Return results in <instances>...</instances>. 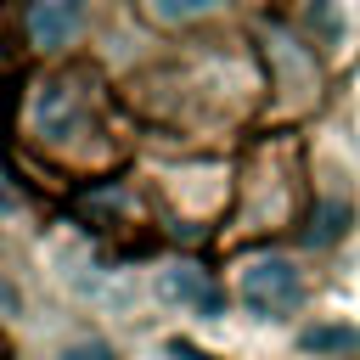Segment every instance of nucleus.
<instances>
[{
	"instance_id": "39448f33",
	"label": "nucleus",
	"mask_w": 360,
	"mask_h": 360,
	"mask_svg": "<svg viewBox=\"0 0 360 360\" xmlns=\"http://www.w3.org/2000/svg\"><path fill=\"white\" fill-rule=\"evenodd\" d=\"M56 360H118V349L101 343V338H79V343H68Z\"/></svg>"
},
{
	"instance_id": "f03ea898",
	"label": "nucleus",
	"mask_w": 360,
	"mask_h": 360,
	"mask_svg": "<svg viewBox=\"0 0 360 360\" xmlns=\"http://www.w3.org/2000/svg\"><path fill=\"white\" fill-rule=\"evenodd\" d=\"M22 28H28V39H34L39 51H56V45H68V39L79 34V6H68V0L28 6V11H22Z\"/></svg>"
},
{
	"instance_id": "423d86ee",
	"label": "nucleus",
	"mask_w": 360,
	"mask_h": 360,
	"mask_svg": "<svg viewBox=\"0 0 360 360\" xmlns=\"http://www.w3.org/2000/svg\"><path fill=\"white\" fill-rule=\"evenodd\" d=\"M0 360H6V338H0Z\"/></svg>"
},
{
	"instance_id": "f257e3e1",
	"label": "nucleus",
	"mask_w": 360,
	"mask_h": 360,
	"mask_svg": "<svg viewBox=\"0 0 360 360\" xmlns=\"http://www.w3.org/2000/svg\"><path fill=\"white\" fill-rule=\"evenodd\" d=\"M236 298L259 315V321H287L304 304V270L292 264V253H248L236 264Z\"/></svg>"
},
{
	"instance_id": "20e7f679",
	"label": "nucleus",
	"mask_w": 360,
	"mask_h": 360,
	"mask_svg": "<svg viewBox=\"0 0 360 360\" xmlns=\"http://www.w3.org/2000/svg\"><path fill=\"white\" fill-rule=\"evenodd\" d=\"M343 343H360V332H349V326H315V332H304V349H343Z\"/></svg>"
},
{
	"instance_id": "7ed1b4c3",
	"label": "nucleus",
	"mask_w": 360,
	"mask_h": 360,
	"mask_svg": "<svg viewBox=\"0 0 360 360\" xmlns=\"http://www.w3.org/2000/svg\"><path fill=\"white\" fill-rule=\"evenodd\" d=\"M343 231H349V208H343V202H321V208L304 219V231H298V236H304L309 248H326V242H332V236H343Z\"/></svg>"
}]
</instances>
